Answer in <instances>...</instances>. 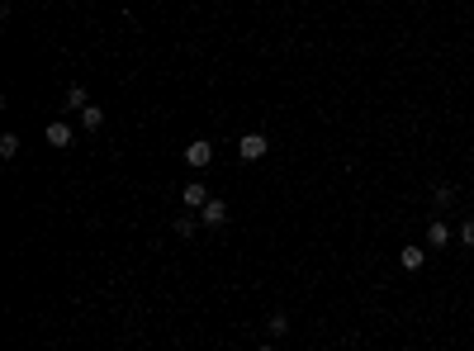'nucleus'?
<instances>
[{
  "instance_id": "nucleus-1",
  "label": "nucleus",
  "mask_w": 474,
  "mask_h": 351,
  "mask_svg": "<svg viewBox=\"0 0 474 351\" xmlns=\"http://www.w3.org/2000/svg\"><path fill=\"white\" fill-rule=\"evenodd\" d=\"M266 152H270V138H266V133H247V138L237 143V157H242V161H261Z\"/></svg>"
},
{
  "instance_id": "nucleus-2",
  "label": "nucleus",
  "mask_w": 474,
  "mask_h": 351,
  "mask_svg": "<svg viewBox=\"0 0 474 351\" xmlns=\"http://www.w3.org/2000/svg\"><path fill=\"white\" fill-rule=\"evenodd\" d=\"M209 161H214V143L195 138V143L185 147V166H195V171H200V166H209Z\"/></svg>"
},
{
  "instance_id": "nucleus-3",
  "label": "nucleus",
  "mask_w": 474,
  "mask_h": 351,
  "mask_svg": "<svg viewBox=\"0 0 474 351\" xmlns=\"http://www.w3.org/2000/svg\"><path fill=\"white\" fill-rule=\"evenodd\" d=\"M43 138H47V147H71V143H76V133H71V124H62V119H52Z\"/></svg>"
},
{
  "instance_id": "nucleus-4",
  "label": "nucleus",
  "mask_w": 474,
  "mask_h": 351,
  "mask_svg": "<svg viewBox=\"0 0 474 351\" xmlns=\"http://www.w3.org/2000/svg\"><path fill=\"white\" fill-rule=\"evenodd\" d=\"M209 200H214V195H209L204 185H200V180H190L185 190H180V205H185V209H204Z\"/></svg>"
},
{
  "instance_id": "nucleus-5",
  "label": "nucleus",
  "mask_w": 474,
  "mask_h": 351,
  "mask_svg": "<svg viewBox=\"0 0 474 351\" xmlns=\"http://www.w3.org/2000/svg\"><path fill=\"white\" fill-rule=\"evenodd\" d=\"M200 224H209V228L228 224V205H223V200H209V205L200 209Z\"/></svg>"
},
{
  "instance_id": "nucleus-6",
  "label": "nucleus",
  "mask_w": 474,
  "mask_h": 351,
  "mask_svg": "<svg viewBox=\"0 0 474 351\" xmlns=\"http://www.w3.org/2000/svg\"><path fill=\"white\" fill-rule=\"evenodd\" d=\"M422 261H427V252L422 247H412V242L398 252V266H403V271H422Z\"/></svg>"
},
{
  "instance_id": "nucleus-7",
  "label": "nucleus",
  "mask_w": 474,
  "mask_h": 351,
  "mask_svg": "<svg viewBox=\"0 0 474 351\" xmlns=\"http://www.w3.org/2000/svg\"><path fill=\"white\" fill-rule=\"evenodd\" d=\"M451 242V228H446V219H432L427 224V247H446Z\"/></svg>"
},
{
  "instance_id": "nucleus-8",
  "label": "nucleus",
  "mask_w": 474,
  "mask_h": 351,
  "mask_svg": "<svg viewBox=\"0 0 474 351\" xmlns=\"http://www.w3.org/2000/svg\"><path fill=\"white\" fill-rule=\"evenodd\" d=\"M81 124L91 128V133H100V128H105V110H100V105H86V110H81Z\"/></svg>"
},
{
  "instance_id": "nucleus-9",
  "label": "nucleus",
  "mask_w": 474,
  "mask_h": 351,
  "mask_svg": "<svg viewBox=\"0 0 474 351\" xmlns=\"http://www.w3.org/2000/svg\"><path fill=\"white\" fill-rule=\"evenodd\" d=\"M91 96H86V86H67V110H86Z\"/></svg>"
},
{
  "instance_id": "nucleus-10",
  "label": "nucleus",
  "mask_w": 474,
  "mask_h": 351,
  "mask_svg": "<svg viewBox=\"0 0 474 351\" xmlns=\"http://www.w3.org/2000/svg\"><path fill=\"white\" fill-rule=\"evenodd\" d=\"M266 333H270V337H284V333H289V318H284V313H270Z\"/></svg>"
},
{
  "instance_id": "nucleus-11",
  "label": "nucleus",
  "mask_w": 474,
  "mask_h": 351,
  "mask_svg": "<svg viewBox=\"0 0 474 351\" xmlns=\"http://www.w3.org/2000/svg\"><path fill=\"white\" fill-rule=\"evenodd\" d=\"M19 152V133H0V157H15Z\"/></svg>"
},
{
  "instance_id": "nucleus-12",
  "label": "nucleus",
  "mask_w": 474,
  "mask_h": 351,
  "mask_svg": "<svg viewBox=\"0 0 474 351\" xmlns=\"http://www.w3.org/2000/svg\"><path fill=\"white\" fill-rule=\"evenodd\" d=\"M195 228H200V224H195L190 214H180V219H175V233H180V238H195Z\"/></svg>"
},
{
  "instance_id": "nucleus-13",
  "label": "nucleus",
  "mask_w": 474,
  "mask_h": 351,
  "mask_svg": "<svg viewBox=\"0 0 474 351\" xmlns=\"http://www.w3.org/2000/svg\"><path fill=\"white\" fill-rule=\"evenodd\" d=\"M437 205H441V209L456 205V190H451V185H437Z\"/></svg>"
},
{
  "instance_id": "nucleus-14",
  "label": "nucleus",
  "mask_w": 474,
  "mask_h": 351,
  "mask_svg": "<svg viewBox=\"0 0 474 351\" xmlns=\"http://www.w3.org/2000/svg\"><path fill=\"white\" fill-rule=\"evenodd\" d=\"M460 242H465V247H474V219H470L465 228H460Z\"/></svg>"
},
{
  "instance_id": "nucleus-15",
  "label": "nucleus",
  "mask_w": 474,
  "mask_h": 351,
  "mask_svg": "<svg viewBox=\"0 0 474 351\" xmlns=\"http://www.w3.org/2000/svg\"><path fill=\"white\" fill-rule=\"evenodd\" d=\"M256 351H275V347H256Z\"/></svg>"
}]
</instances>
